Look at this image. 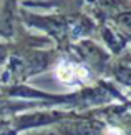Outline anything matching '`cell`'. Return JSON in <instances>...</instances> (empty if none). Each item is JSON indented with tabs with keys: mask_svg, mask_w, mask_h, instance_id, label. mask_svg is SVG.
<instances>
[{
	"mask_svg": "<svg viewBox=\"0 0 131 135\" xmlns=\"http://www.w3.org/2000/svg\"><path fill=\"white\" fill-rule=\"evenodd\" d=\"M106 135H123V132L119 130V128H116V127H109L106 130Z\"/></svg>",
	"mask_w": 131,
	"mask_h": 135,
	"instance_id": "2",
	"label": "cell"
},
{
	"mask_svg": "<svg viewBox=\"0 0 131 135\" xmlns=\"http://www.w3.org/2000/svg\"><path fill=\"white\" fill-rule=\"evenodd\" d=\"M56 79L63 84H73L75 80H86L88 70L81 65H75L70 62H60L58 67L55 69Z\"/></svg>",
	"mask_w": 131,
	"mask_h": 135,
	"instance_id": "1",
	"label": "cell"
}]
</instances>
